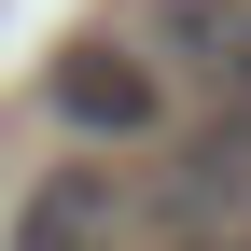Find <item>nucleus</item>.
Masks as SVG:
<instances>
[{"mask_svg":"<svg viewBox=\"0 0 251 251\" xmlns=\"http://www.w3.org/2000/svg\"><path fill=\"white\" fill-rule=\"evenodd\" d=\"M209 251H224V237H209Z\"/></svg>","mask_w":251,"mask_h":251,"instance_id":"39448f33","label":"nucleus"},{"mask_svg":"<svg viewBox=\"0 0 251 251\" xmlns=\"http://www.w3.org/2000/svg\"><path fill=\"white\" fill-rule=\"evenodd\" d=\"M153 224H168L181 251H209V237H251V112H224L209 140H181V168L153 181Z\"/></svg>","mask_w":251,"mask_h":251,"instance_id":"f03ea898","label":"nucleus"},{"mask_svg":"<svg viewBox=\"0 0 251 251\" xmlns=\"http://www.w3.org/2000/svg\"><path fill=\"white\" fill-rule=\"evenodd\" d=\"M42 98L84 126V140H153V112H168V84H153V56L126 42V28H70L42 70Z\"/></svg>","mask_w":251,"mask_h":251,"instance_id":"f257e3e1","label":"nucleus"},{"mask_svg":"<svg viewBox=\"0 0 251 251\" xmlns=\"http://www.w3.org/2000/svg\"><path fill=\"white\" fill-rule=\"evenodd\" d=\"M153 42H196V84L251 112V0H153Z\"/></svg>","mask_w":251,"mask_h":251,"instance_id":"20e7f679","label":"nucleus"},{"mask_svg":"<svg viewBox=\"0 0 251 251\" xmlns=\"http://www.w3.org/2000/svg\"><path fill=\"white\" fill-rule=\"evenodd\" d=\"M126 209H140V196H126L112 168H42L0 251H112V237H126Z\"/></svg>","mask_w":251,"mask_h":251,"instance_id":"7ed1b4c3","label":"nucleus"}]
</instances>
